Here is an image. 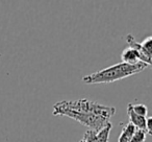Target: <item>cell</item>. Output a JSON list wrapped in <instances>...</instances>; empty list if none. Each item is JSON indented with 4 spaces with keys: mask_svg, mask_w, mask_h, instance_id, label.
<instances>
[{
    "mask_svg": "<svg viewBox=\"0 0 152 142\" xmlns=\"http://www.w3.org/2000/svg\"><path fill=\"white\" fill-rule=\"evenodd\" d=\"M147 67L148 65L142 62L134 64V65H129V64L121 62V63L115 64L99 71H96L92 74L86 75L83 77V82L89 85L114 83V82L120 81V79H126V77H132L137 73L142 72Z\"/></svg>",
    "mask_w": 152,
    "mask_h": 142,
    "instance_id": "cell-1",
    "label": "cell"
},
{
    "mask_svg": "<svg viewBox=\"0 0 152 142\" xmlns=\"http://www.w3.org/2000/svg\"><path fill=\"white\" fill-rule=\"evenodd\" d=\"M56 104L61 108L69 109V110L76 111L79 113L93 114L107 119H110L116 114V109L114 107L104 106L97 102H92L90 99H87V98L78 100H63V102H58Z\"/></svg>",
    "mask_w": 152,
    "mask_h": 142,
    "instance_id": "cell-2",
    "label": "cell"
},
{
    "mask_svg": "<svg viewBox=\"0 0 152 142\" xmlns=\"http://www.w3.org/2000/svg\"><path fill=\"white\" fill-rule=\"evenodd\" d=\"M52 114L54 116H66L76 120L77 122L81 123L85 127H89V129L98 132L102 129L108 122H110V119L104 118L101 116H96L93 114H86V113H79L76 111H72L69 109H65L59 107L57 104L53 106Z\"/></svg>",
    "mask_w": 152,
    "mask_h": 142,
    "instance_id": "cell-3",
    "label": "cell"
},
{
    "mask_svg": "<svg viewBox=\"0 0 152 142\" xmlns=\"http://www.w3.org/2000/svg\"><path fill=\"white\" fill-rule=\"evenodd\" d=\"M113 129L112 122H108L102 129L98 132L88 129L83 134V140L85 142H108L110 141V134Z\"/></svg>",
    "mask_w": 152,
    "mask_h": 142,
    "instance_id": "cell-4",
    "label": "cell"
},
{
    "mask_svg": "<svg viewBox=\"0 0 152 142\" xmlns=\"http://www.w3.org/2000/svg\"><path fill=\"white\" fill-rule=\"evenodd\" d=\"M126 42H127V44H128V47H130V48H133L134 50H137V52L141 54L142 62H143L144 64H146V65H148V66L151 65V64H152V55L148 54V53L146 52L145 50H144L143 47L141 46V44H140L139 42H137V41H135V39L133 38V36L131 34L127 35Z\"/></svg>",
    "mask_w": 152,
    "mask_h": 142,
    "instance_id": "cell-5",
    "label": "cell"
},
{
    "mask_svg": "<svg viewBox=\"0 0 152 142\" xmlns=\"http://www.w3.org/2000/svg\"><path fill=\"white\" fill-rule=\"evenodd\" d=\"M121 60L122 63H126L129 65H134L140 62H142V57L137 50L130 47H126L121 53ZM143 63V62H142Z\"/></svg>",
    "mask_w": 152,
    "mask_h": 142,
    "instance_id": "cell-6",
    "label": "cell"
},
{
    "mask_svg": "<svg viewBox=\"0 0 152 142\" xmlns=\"http://www.w3.org/2000/svg\"><path fill=\"white\" fill-rule=\"evenodd\" d=\"M127 115L129 117V122L134 125L135 129L146 131V117L139 116L135 114L131 109V104H128L127 106Z\"/></svg>",
    "mask_w": 152,
    "mask_h": 142,
    "instance_id": "cell-7",
    "label": "cell"
},
{
    "mask_svg": "<svg viewBox=\"0 0 152 142\" xmlns=\"http://www.w3.org/2000/svg\"><path fill=\"white\" fill-rule=\"evenodd\" d=\"M135 127L132 125L130 122L126 123V124L123 125L122 131H121V134L118 138V142H129L132 137V135L135 132Z\"/></svg>",
    "mask_w": 152,
    "mask_h": 142,
    "instance_id": "cell-8",
    "label": "cell"
},
{
    "mask_svg": "<svg viewBox=\"0 0 152 142\" xmlns=\"http://www.w3.org/2000/svg\"><path fill=\"white\" fill-rule=\"evenodd\" d=\"M147 135H148V134H147V132H146V131L137 129L129 142H145Z\"/></svg>",
    "mask_w": 152,
    "mask_h": 142,
    "instance_id": "cell-9",
    "label": "cell"
},
{
    "mask_svg": "<svg viewBox=\"0 0 152 142\" xmlns=\"http://www.w3.org/2000/svg\"><path fill=\"white\" fill-rule=\"evenodd\" d=\"M131 109H132L133 112H134L137 115H139V116H143V117L147 116L148 108H147V106H145V104H131Z\"/></svg>",
    "mask_w": 152,
    "mask_h": 142,
    "instance_id": "cell-10",
    "label": "cell"
},
{
    "mask_svg": "<svg viewBox=\"0 0 152 142\" xmlns=\"http://www.w3.org/2000/svg\"><path fill=\"white\" fill-rule=\"evenodd\" d=\"M140 44H141V46L143 47V49L148 53V54L152 55V37L151 36L144 39Z\"/></svg>",
    "mask_w": 152,
    "mask_h": 142,
    "instance_id": "cell-11",
    "label": "cell"
},
{
    "mask_svg": "<svg viewBox=\"0 0 152 142\" xmlns=\"http://www.w3.org/2000/svg\"><path fill=\"white\" fill-rule=\"evenodd\" d=\"M146 132L148 135L152 134V117H146Z\"/></svg>",
    "mask_w": 152,
    "mask_h": 142,
    "instance_id": "cell-12",
    "label": "cell"
}]
</instances>
